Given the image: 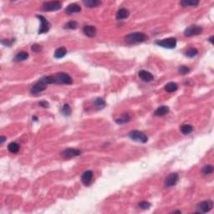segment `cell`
Listing matches in <instances>:
<instances>
[{"label": "cell", "instance_id": "6da1fadb", "mask_svg": "<svg viewBox=\"0 0 214 214\" xmlns=\"http://www.w3.org/2000/svg\"><path fill=\"white\" fill-rule=\"evenodd\" d=\"M148 37H147L144 33H141V32H135V33H131L127 34L125 37V40L127 44H140V43H143L146 40H147Z\"/></svg>", "mask_w": 214, "mask_h": 214}, {"label": "cell", "instance_id": "ba28073f", "mask_svg": "<svg viewBox=\"0 0 214 214\" xmlns=\"http://www.w3.org/2000/svg\"><path fill=\"white\" fill-rule=\"evenodd\" d=\"M36 17L40 19V23H41V25H40V29H39V34H44V33H47L49 29H50V27H51V24L48 21L44 16L42 15H36Z\"/></svg>", "mask_w": 214, "mask_h": 214}, {"label": "cell", "instance_id": "8fae6325", "mask_svg": "<svg viewBox=\"0 0 214 214\" xmlns=\"http://www.w3.org/2000/svg\"><path fill=\"white\" fill-rule=\"evenodd\" d=\"M46 88H47V84L43 81L42 79H40L37 83H35L32 86L30 91L32 94H39L40 92L45 91Z\"/></svg>", "mask_w": 214, "mask_h": 214}, {"label": "cell", "instance_id": "8992f818", "mask_svg": "<svg viewBox=\"0 0 214 214\" xmlns=\"http://www.w3.org/2000/svg\"><path fill=\"white\" fill-rule=\"evenodd\" d=\"M62 6V4L59 1H55V2H45L42 5V8L44 11H57L60 10Z\"/></svg>", "mask_w": 214, "mask_h": 214}, {"label": "cell", "instance_id": "8d00e7d4", "mask_svg": "<svg viewBox=\"0 0 214 214\" xmlns=\"http://www.w3.org/2000/svg\"><path fill=\"white\" fill-rule=\"evenodd\" d=\"M213 39H214V37H213V36H211L210 38H209V40H209V41H210L211 43H212V44H214V42H213Z\"/></svg>", "mask_w": 214, "mask_h": 214}, {"label": "cell", "instance_id": "52a82bcc", "mask_svg": "<svg viewBox=\"0 0 214 214\" xmlns=\"http://www.w3.org/2000/svg\"><path fill=\"white\" fill-rule=\"evenodd\" d=\"M202 33V28L198 25H191L185 29L184 35L186 37H192V36L199 35Z\"/></svg>", "mask_w": 214, "mask_h": 214}, {"label": "cell", "instance_id": "277c9868", "mask_svg": "<svg viewBox=\"0 0 214 214\" xmlns=\"http://www.w3.org/2000/svg\"><path fill=\"white\" fill-rule=\"evenodd\" d=\"M177 41L176 38H167V39L156 41V44L165 49H174L177 46Z\"/></svg>", "mask_w": 214, "mask_h": 214}, {"label": "cell", "instance_id": "2e32d148", "mask_svg": "<svg viewBox=\"0 0 214 214\" xmlns=\"http://www.w3.org/2000/svg\"><path fill=\"white\" fill-rule=\"evenodd\" d=\"M130 15V12L129 10L126 8H122L118 10V12L116 13V19L117 20H122L125 19H127Z\"/></svg>", "mask_w": 214, "mask_h": 214}, {"label": "cell", "instance_id": "f1b7e54d", "mask_svg": "<svg viewBox=\"0 0 214 214\" xmlns=\"http://www.w3.org/2000/svg\"><path fill=\"white\" fill-rule=\"evenodd\" d=\"M78 27V23L76 21H70L64 24V28L67 29H76Z\"/></svg>", "mask_w": 214, "mask_h": 214}, {"label": "cell", "instance_id": "30bf717a", "mask_svg": "<svg viewBox=\"0 0 214 214\" xmlns=\"http://www.w3.org/2000/svg\"><path fill=\"white\" fill-rule=\"evenodd\" d=\"M179 181V176L177 172H173L171 173L170 175H168L167 177V178L165 179V183L164 185L166 187H171V186H175L177 183H178Z\"/></svg>", "mask_w": 214, "mask_h": 214}, {"label": "cell", "instance_id": "7a4b0ae2", "mask_svg": "<svg viewBox=\"0 0 214 214\" xmlns=\"http://www.w3.org/2000/svg\"><path fill=\"white\" fill-rule=\"evenodd\" d=\"M55 84H61V85H71L73 79L70 76L66 73H58L54 76Z\"/></svg>", "mask_w": 214, "mask_h": 214}, {"label": "cell", "instance_id": "f546056e", "mask_svg": "<svg viewBox=\"0 0 214 214\" xmlns=\"http://www.w3.org/2000/svg\"><path fill=\"white\" fill-rule=\"evenodd\" d=\"M213 172V165H207L202 168V173L204 175L212 174Z\"/></svg>", "mask_w": 214, "mask_h": 214}, {"label": "cell", "instance_id": "9c48e42d", "mask_svg": "<svg viewBox=\"0 0 214 214\" xmlns=\"http://www.w3.org/2000/svg\"><path fill=\"white\" fill-rule=\"evenodd\" d=\"M81 154V151L79 149H75V148H68L64 150L61 152V156L64 159H70L72 157H76Z\"/></svg>", "mask_w": 214, "mask_h": 214}, {"label": "cell", "instance_id": "44dd1931", "mask_svg": "<svg viewBox=\"0 0 214 214\" xmlns=\"http://www.w3.org/2000/svg\"><path fill=\"white\" fill-rule=\"evenodd\" d=\"M94 104H95V106H96V108H97V109H99V110L103 109V108H105V107H106V101L104 100V99L100 98V97L96 98V99L94 100Z\"/></svg>", "mask_w": 214, "mask_h": 214}, {"label": "cell", "instance_id": "d6a6232c", "mask_svg": "<svg viewBox=\"0 0 214 214\" xmlns=\"http://www.w3.org/2000/svg\"><path fill=\"white\" fill-rule=\"evenodd\" d=\"M15 39H12V40H3L1 41V44H4V46H7V47H10L12 46V44L14 43Z\"/></svg>", "mask_w": 214, "mask_h": 214}, {"label": "cell", "instance_id": "7402d4cb", "mask_svg": "<svg viewBox=\"0 0 214 214\" xmlns=\"http://www.w3.org/2000/svg\"><path fill=\"white\" fill-rule=\"evenodd\" d=\"M180 4L183 7H189V6L196 7V6L198 5L199 2L198 1H195V0H183Z\"/></svg>", "mask_w": 214, "mask_h": 214}, {"label": "cell", "instance_id": "836d02e7", "mask_svg": "<svg viewBox=\"0 0 214 214\" xmlns=\"http://www.w3.org/2000/svg\"><path fill=\"white\" fill-rule=\"evenodd\" d=\"M32 50L34 52H36V53H39V52H40L41 50H42V48H41V46L40 45H39L38 44H34L32 45Z\"/></svg>", "mask_w": 214, "mask_h": 214}, {"label": "cell", "instance_id": "ac0fdd59", "mask_svg": "<svg viewBox=\"0 0 214 214\" xmlns=\"http://www.w3.org/2000/svg\"><path fill=\"white\" fill-rule=\"evenodd\" d=\"M66 54H67L66 48L60 47L56 49L55 54H54V55H55V58H56V59H61V58H63V57L66 55Z\"/></svg>", "mask_w": 214, "mask_h": 214}, {"label": "cell", "instance_id": "e0dca14e", "mask_svg": "<svg viewBox=\"0 0 214 214\" xmlns=\"http://www.w3.org/2000/svg\"><path fill=\"white\" fill-rule=\"evenodd\" d=\"M170 111L169 107L166 106H162L158 107L154 112V115L156 116H163L166 115Z\"/></svg>", "mask_w": 214, "mask_h": 214}, {"label": "cell", "instance_id": "83f0119b", "mask_svg": "<svg viewBox=\"0 0 214 214\" xmlns=\"http://www.w3.org/2000/svg\"><path fill=\"white\" fill-rule=\"evenodd\" d=\"M61 112L64 116H70L71 115V108L68 104H64L61 109Z\"/></svg>", "mask_w": 214, "mask_h": 214}, {"label": "cell", "instance_id": "484cf974", "mask_svg": "<svg viewBox=\"0 0 214 214\" xmlns=\"http://www.w3.org/2000/svg\"><path fill=\"white\" fill-rule=\"evenodd\" d=\"M198 54V50L197 49H195V48H190V49H188L186 51L185 55H186V57H188V58H193V57H195Z\"/></svg>", "mask_w": 214, "mask_h": 214}, {"label": "cell", "instance_id": "5b68a950", "mask_svg": "<svg viewBox=\"0 0 214 214\" xmlns=\"http://www.w3.org/2000/svg\"><path fill=\"white\" fill-rule=\"evenodd\" d=\"M213 207V202L212 200H207L204 202H200L198 204L197 208H198V213H208L212 210V208Z\"/></svg>", "mask_w": 214, "mask_h": 214}, {"label": "cell", "instance_id": "d4e9b609", "mask_svg": "<svg viewBox=\"0 0 214 214\" xmlns=\"http://www.w3.org/2000/svg\"><path fill=\"white\" fill-rule=\"evenodd\" d=\"M193 131V127L191 125H183L181 126V131L183 135H188Z\"/></svg>", "mask_w": 214, "mask_h": 214}, {"label": "cell", "instance_id": "cb8c5ba5", "mask_svg": "<svg viewBox=\"0 0 214 214\" xmlns=\"http://www.w3.org/2000/svg\"><path fill=\"white\" fill-rule=\"evenodd\" d=\"M28 58V54L27 52H19V54H17V55L14 57V60L19 62V61H24L27 60Z\"/></svg>", "mask_w": 214, "mask_h": 214}, {"label": "cell", "instance_id": "603a6c76", "mask_svg": "<svg viewBox=\"0 0 214 214\" xmlns=\"http://www.w3.org/2000/svg\"><path fill=\"white\" fill-rule=\"evenodd\" d=\"M8 149L11 153L15 154V153L19 152V145L16 142L9 143L8 146Z\"/></svg>", "mask_w": 214, "mask_h": 214}, {"label": "cell", "instance_id": "7c38bea8", "mask_svg": "<svg viewBox=\"0 0 214 214\" xmlns=\"http://www.w3.org/2000/svg\"><path fill=\"white\" fill-rule=\"evenodd\" d=\"M93 176H94V173L91 170L85 171L82 174V176H81V182H82V183L85 186H89L91 185L92 183H93Z\"/></svg>", "mask_w": 214, "mask_h": 214}, {"label": "cell", "instance_id": "3957f363", "mask_svg": "<svg viewBox=\"0 0 214 214\" xmlns=\"http://www.w3.org/2000/svg\"><path fill=\"white\" fill-rule=\"evenodd\" d=\"M129 137L135 141H138L141 143H147L148 141L147 135L142 131H137V130L131 131L129 133Z\"/></svg>", "mask_w": 214, "mask_h": 214}, {"label": "cell", "instance_id": "d6986e66", "mask_svg": "<svg viewBox=\"0 0 214 214\" xmlns=\"http://www.w3.org/2000/svg\"><path fill=\"white\" fill-rule=\"evenodd\" d=\"M83 4L87 8H95L101 4V2L99 0H85L83 1Z\"/></svg>", "mask_w": 214, "mask_h": 214}, {"label": "cell", "instance_id": "74e56055", "mask_svg": "<svg viewBox=\"0 0 214 214\" xmlns=\"http://www.w3.org/2000/svg\"><path fill=\"white\" fill-rule=\"evenodd\" d=\"M172 213H182V212H181V211H173Z\"/></svg>", "mask_w": 214, "mask_h": 214}, {"label": "cell", "instance_id": "e575fe53", "mask_svg": "<svg viewBox=\"0 0 214 214\" xmlns=\"http://www.w3.org/2000/svg\"><path fill=\"white\" fill-rule=\"evenodd\" d=\"M39 105L41 107H43V108H49V104L48 103L46 100H41L39 103Z\"/></svg>", "mask_w": 214, "mask_h": 214}, {"label": "cell", "instance_id": "ffe728a7", "mask_svg": "<svg viewBox=\"0 0 214 214\" xmlns=\"http://www.w3.org/2000/svg\"><path fill=\"white\" fill-rule=\"evenodd\" d=\"M177 89H178V85H177V84L174 83V82H170V83L167 84L165 85V91L168 93H172V92L177 91Z\"/></svg>", "mask_w": 214, "mask_h": 214}, {"label": "cell", "instance_id": "1f68e13d", "mask_svg": "<svg viewBox=\"0 0 214 214\" xmlns=\"http://www.w3.org/2000/svg\"><path fill=\"white\" fill-rule=\"evenodd\" d=\"M138 207H140V208H141V209L147 210V209H149V208L151 207V203H150V202H145V201H143V202H139Z\"/></svg>", "mask_w": 214, "mask_h": 214}, {"label": "cell", "instance_id": "5bb4252c", "mask_svg": "<svg viewBox=\"0 0 214 214\" xmlns=\"http://www.w3.org/2000/svg\"><path fill=\"white\" fill-rule=\"evenodd\" d=\"M80 11H81V8L76 4H70V5H68L67 8H65V13L69 15L76 13H79Z\"/></svg>", "mask_w": 214, "mask_h": 214}, {"label": "cell", "instance_id": "9a60e30c", "mask_svg": "<svg viewBox=\"0 0 214 214\" xmlns=\"http://www.w3.org/2000/svg\"><path fill=\"white\" fill-rule=\"evenodd\" d=\"M83 32L86 36L93 38L96 34V28L94 27V26H92V25H86V26L84 27Z\"/></svg>", "mask_w": 214, "mask_h": 214}, {"label": "cell", "instance_id": "4fadbf2b", "mask_svg": "<svg viewBox=\"0 0 214 214\" xmlns=\"http://www.w3.org/2000/svg\"><path fill=\"white\" fill-rule=\"evenodd\" d=\"M139 77L145 82H151V80H153L154 79V76H152V74L144 70L139 71Z\"/></svg>", "mask_w": 214, "mask_h": 214}, {"label": "cell", "instance_id": "4316f807", "mask_svg": "<svg viewBox=\"0 0 214 214\" xmlns=\"http://www.w3.org/2000/svg\"><path fill=\"white\" fill-rule=\"evenodd\" d=\"M130 120H131V117H130V115H128V114H123L122 117L116 120L115 122L117 123V124H120V125H122V124H126V123L129 122Z\"/></svg>", "mask_w": 214, "mask_h": 214}, {"label": "cell", "instance_id": "d590c367", "mask_svg": "<svg viewBox=\"0 0 214 214\" xmlns=\"http://www.w3.org/2000/svg\"><path fill=\"white\" fill-rule=\"evenodd\" d=\"M5 141H6V137H4V136H3V135H2V136L0 137V143H1V144H3V143H4Z\"/></svg>", "mask_w": 214, "mask_h": 214}, {"label": "cell", "instance_id": "4dcf8cb0", "mask_svg": "<svg viewBox=\"0 0 214 214\" xmlns=\"http://www.w3.org/2000/svg\"><path fill=\"white\" fill-rule=\"evenodd\" d=\"M190 71V68L187 67L186 65H182V66H180L178 68V73L180 75H183V76H185L186 74H188Z\"/></svg>", "mask_w": 214, "mask_h": 214}]
</instances>
